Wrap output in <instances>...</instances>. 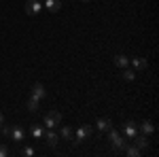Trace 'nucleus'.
I'll return each mask as SVG.
<instances>
[{"instance_id":"nucleus-1","label":"nucleus","mask_w":159,"mask_h":157,"mask_svg":"<svg viewBox=\"0 0 159 157\" xmlns=\"http://www.w3.org/2000/svg\"><path fill=\"white\" fill-rule=\"evenodd\" d=\"M108 140H110V145H112V151H115V153L123 151V149H125V145L129 142V140H127L125 136H121V134L117 132L115 127H110V130H108Z\"/></svg>"},{"instance_id":"nucleus-2","label":"nucleus","mask_w":159,"mask_h":157,"mask_svg":"<svg viewBox=\"0 0 159 157\" xmlns=\"http://www.w3.org/2000/svg\"><path fill=\"white\" fill-rule=\"evenodd\" d=\"M91 134H93V127H91V125H79V130H76L74 136H72V145L85 142L87 138H91Z\"/></svg>"},{"instance_id":"nucleus-3","label":"nucleus","mask_w":159,"mask_h":157,"mask_svg":"<svg viewBox=\"0 0 159 157\" xmlns=\"http://www.w3.org/2000/svg\"><path fill=\"white\" fill-rule=\"evenodd\" d=\"M43 123H45L47 130H55L57 125H61V113H60V110H49V113L45 115Z\"/></svg>"},{"instance_id":"nucleus-4","label":"nucleus","mask_w":159,"mask_h":157,"mask_svg":"<svg viewBox=\"0 0 159 157\" xmlns=\"http://www.w3.org/2000/svg\"><path fill=\"white\" fill-rule=\"evenodd\" d=\"M136 134H138V125H136L134 121H127V123H123V136L132 142V138H134Z\"/></svg>"},{"instance_id":"nucleus-5","label":"nucleus","mask_w":159,"mask_h":157,"mask_svg":"<svg viewBox=\"0 0 159 157\" xmlns=\"http://www.w3.org/2000/svg\"><path fill=\"white\" fill-rule=\"evenodd\" d=\"M40 11H43V2L40 0H28L25 2V13L28 15H38Z\"/></svg>"},{"instance_id":"nucleus-6","label":"nucleus","mask_w":159,"mask_h":157,"mask_svg":"<svg viewBox=\"0 0 159 157\" xmlns=\"http://www.w3.org/2000/svg\"><path fill=\"white\" fill-rule=\"evenodd\" d=\"M11 138H13V142H24L25 140V130L21 127V125H13V130H11Z\"/></svg>"},{"instance_id":"nucleus-7","label":"nucleus","mask_w":159,"mask_h":157,"mask_svg":"<svg viewBox=\"0 0 159 157\" xmlns=\"http://www.w3.org/2000/svg\"><path fill=\"white\" fill-rule=\"evenodd\" d=\"M132 142H134L140 151H147V149H148V138L144 136V134H136L134 138H132Z\"/></svg>"},{"instance_id":"nucleus-8","label":"nucleus","mask_w":159,"mask_h":157,"mask_svg":"<svg viewBox=\"0 0 159 157\" xmlns=\"http://www.w3.org/2000/svg\"><path fill=\"white\" fill-rule=\"evenodd\" d=\"M30 96L38 98V100H45V98H47V89H45V85L34 83V85H32V94H30Z\"/></svg>"},{"instance_id":"nucleus-9","label":"nucleus","mask_w":159,"mask_h":157,"mask_svg":"<svg viewBox=\"0 0 159 157\" xmlns=\"http://www.w3.org/2000/svg\"><path fill=\"white\" fill-rule=\"evenodd\" d=\"M45 142L53 149V146H57V142H60V134L57 132H53V130H49V132L45 134Z\"/></svg>"},{"instance_id":"nucleus-10","label":"nucleus","mask_w":159,"mask_h":157,"mask_svg":"<svg viewBox=\"0 0 159 157\" xmlns=\"http://www.w3.org/2000/svg\"><path fill=\"white\" fill-rule=\"evenodd\" d=\"M112 62H115V66H119V68H127V66H129V58L123 55V53H117V55L112 58Z\"/></svg>"},{"instance_id":"nucleus-11","label":"nucleus","mask_w":159,"mask_h":157,"mask_svg":"<svg viewBox=\"0 0 159 157\" xmlns=\"http://www.w3.org/2000/svg\"><path fill=\"white\" fill-rule=\"evenodd\" d=\"M96 127H98L100 132H108L110 127H112V121H110L108 117H102V119L96 121Z\"/></svg>"},{"instance_id":"nucleus-12","label":"nucleus","mask_w":159,"mask_h":157,"mask_svg":"<svg viewBox=\"0 0 159 157\" xmlns=\"http://www.w3.org/2000/svg\"><path fill=\"white\" fill-rule=\"evenodd\" d=\"M123 151H125V155H127V157H138L140 153H142V151H140V149H138V146H136L134 142H127Z\"/></svg>"},{"instance_id":"nucleus-13","label":"nucleus","mask_w":159,"mask_h":157,"mask_svg":"<svg viewBox=\"0 0 159 157\" xmlns=\"http://www.w3.org/2000/svg\"><path fill=\"white\" fill-rule=\"evenodd\" d=\"M47 11H51V13H57L61 9V2L60 0H45V4H43Z\"/></svg>"},{"instance_id":"nucleus-14","label":"nucleus","mask_w":159,"mask_h":157,"mask_svg":"<svg viewBox=\"0 0 159 157\" xmlns=\"http://www.w3.org/2000/svg\"><path fill=\"white\" fill-rule=\"evenodd\" d=\"M38 104H40V100H38V98H34V96H30V98H28V102H25V109L30 110V113H36V110H38Z\"/></svg>"},{"instance_id":"nucleus-15","label":"nucleus","mask_w":159,"mask_h":157,"mask_svg":"<svg viewBox=\"0 0 159 157\" xmlns=\"http://www.w3.org/2000/svg\"><path fill=\"white\" fill-rule=\"evenodd\" d=\"M140 132L144 134V136H148V134H153L155 132V123H153V121H142V125H140Z\"/></svg>"},{"instance_id":"nucleus-16","label":"nucleus","mask_w":159,"mask_h":157,"mask_svg":"<svg viewBox=\"0 0 159 157\" xmlns=\"http://www.w3.org/2000/svg\"><path fill=\"white\" fill-rule=\"evenodd\" d=\"M60 136L64 138V140H72V136H74V130L70 127V125H61V130H60Z\"/></svg>"},{"instance_id":"nucleus-17","label":"nucleus","mask_w":159,"mask_h":157,"mask_svg":"<svg viewBox=\"0 0 159 157\" xmlns=\"http://www.w3.org/2000/svg\"><path fill=\"white\" fill-rule=\"evenodd\" d=\"M132 64H134L136 70H144L147 68V60L144 58H132Z\"/></svg>"},{"instance_id":"nucleus-18","label":"nucleus","mask_w":159,"mask_h":157,"mask_svg":"<svg viewBox=\"0 0 159 157\" xmlns=\"http://www.w3.org/2000/svg\"><path fill=\"white\" fill-rule=\"evenodd\" d=\"M121 79H123V81H127V83H132V81L136 79V72H134V70H129V68H123Z\"/></svg>"},{"instance_id":"nucleus-19","label":"nucleus","mask_w":159,"mask_h":157,"mask_svg":"<svg viewBox=\"0 0 159 157\" xmlns=\"http://www.w3.org/2000/svg\"><path fill=\"white\" fill-rule=\"evenodd\" d=\"M43 125H34V127H32V136H34V138H36V140H40V138H43Z\"/></svg>"},{"instance_id":"nucleus-20","label":"nucleus","mask_w":159,"mask_h":157,"mask_svg":"<svg viewBox=\"0 0 159 157\" xmlns=\"http://www.w3.org/2000/svg\"><path fill=\"white\" fill-rule=\"evenodd\" d=\"M9 153H11V151H9V146L4 145V142H0V157H7Z\"/></svg>"},{"instance_id":"nucleus-21","label":"nucleus","mask_w":159,"mask_h":157,"mask_svg":"<svg viewBox=\"0 0 159 157\" xmlns=\"http://www.w3.org/2000/svg\"><path fill=\"white\" fill-rule=\"evenodd\" d=\"M0 130H2V134H4V136H11L13 125H7V123H2V127H0Z\"/></svg>"},{"instance_id":"nucleus-22","label":"nucleus","mask_w":159,"mask_h":157,"mask_svg":"<svg viewBox=\"0 0 159 157\" xmlns=\"http://www.w3.org/2000/svg\"><path fill=\"white\" fill-rule=\"evenodd\" d=\"M21 153H24L25 157H32V155H34V153H36V151H34L32 146H24V151H21Z\"/></svg>"},{"instance_id":"nucleus-23","label":"nucleus","mask_w":159,"mask_h":157,"mask_svg":"<svg viewBox=\"0 0 159 157\" xmlns=\"http://www.w3.org/2000/svg\"><path fill=\"white\" fill-rule=\"evenodd\" d=\"M2 123H4V115L0 113V127H2Z\"/></svg>"},{"instance_id":"nucleus-24","label":"nucleus","mask_w":159,"mask_h":157,"mask_svg":"<svg viewBox=\"0 0 159 157\" xmlns=\"http://www.w3.org/2000/svg\"><path fill=\"white\" fill-rule=\"evenodd\" d=\"M83 2H89V0H83Z\"/></svg>"}]
</instances>
